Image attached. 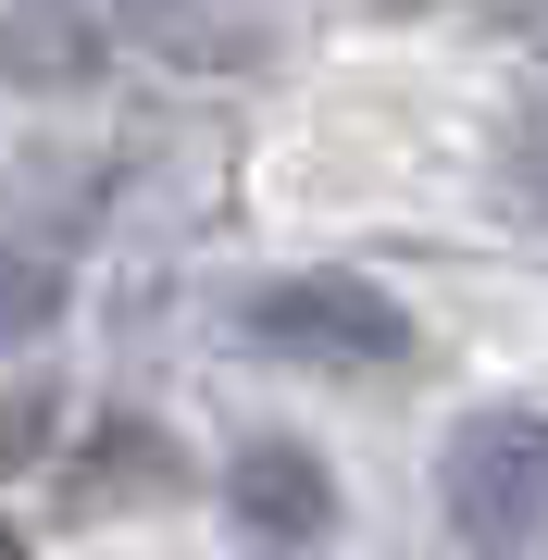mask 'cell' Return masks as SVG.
Wrapping results in <instances>:
<instances>
[{"label": "cell", "instance_id": "cell-1", "mask_svg": "<svg viewBox=\"0 0 548 560\" xmlns=\"http://www.w3.org/2000/svg\"><path fill=\"white\" fill-rule=\"evenodd\" d=\"M436 511H448V536L474 560H524L536 523H548V411L536 399L474 411L448 436V460H436Z\"/></svg>", "mask_w": 548, "mask_h": 560}, {"label": "cell", "instance_id": "cell-2", "mask_svg": "<svg viewBox=\"0 0 548 560\" xmlns=\"http://www.w3.org/2000/svg\"><path fill=\"white\" fill-rule=\"evenodd\" d=\"M237 337L275 361H312V374H386V361H411V312L362 275H287L249 300Z\"/></svg>", "mask_w": 548, "mask_h": 560}, {"label": "cell", "instance_id": "cell-3", "mask_svg": "<svg viewBox=\"0 0 548 560\" xmlns=\"http://www.w3.org/2000/svg\"><path fill=\"white\" fill-rule=\"evenodd\" d=\"M224 523H237L249 548H312L337 523V486H325V460L300 436H249L224 460Z\"/></svg>", "mask_w": 548, "mask_h": 560}, {"label": "cell", "instance_id": "cell-4", "mask_svg": "<svg viewBox=\"0 0 548 560\" xmlns=\"http://www.w3.org/2000/svg\"><path fill=\"white\" fill-rule=\"evenodd\" d=\"M175 486H187V448L163 436V423L113 411V423H88L75 474H62V511H75V523H101L113 499H175Z\"/></svg>", "mask_w": 548, "mask_h": 560}, {"label": "cell", "instance_id": "cell-5", "mask_svg": "<svg viewBox=\"0 0 548 560\" xmlns=\"http://www.w3.org/2000/svg\"><path fill=\"white\" fill-rule=\"evenodd\" d=\"M0 75L38 88V101L88 88L101 75V0H13V13H0Z\"/></svg>", "mask_w": 548, "mask_h": 560}, {"label": "cell", "instance_id": "cell-6", "mask_svg": "<svg viewBox=\"0 0 548 560\" xmlns=\"http://www.w3.org/2000/svg\"><path fill=\"white\" fill-rule=\"evenodd\" d=\"M125 25H138L163 62H249V50H263L237 0H125Z\"/></svg>", "mask_w": 548, "mask_h": 560}, {"label": "cell", "instance_id": "cell-7", "mask_svg": "<svg viewBox=\"0 0 548 560\" xmlns=\"http://www.w3.org/2000/svg\"><path fill=\"white\" fill-rule=\"evenodd\" d=\"M38 324H62V261L0 249V349H13V337H38Z\"/></svg>", "mask_w": 548, "mask_h": 560}, {"label": "cell", "instance_id": "cell-8", "mask_svg": "<svg viewBox=\"0 0 548 560\" xmlns=\"http://www.w3.org/2000/svg\"><path fill=\"white\" fill-rule=\"evenodd\" d=\"M50 423H62V399H50V386H13V399H0V474L50 460Z\"/></svg>", "mask_w": 548, "mask_h": 560}, {"label": "cell", "instance_id": "cell-9", "mask_svg": "<svg viewBox=\"0 0 548 560\" xmlns=\"http://www.w3.org/2000/svg\"><path fill=\"white\" fill-rule=\"evenodd\" d=\"M499 200H511V224H548V125H524L499 150Z\"/></svg>", "mask_w": 548, "mask_h": 560}, {"label": "cell", "instance_id": "cell-10", "mask_svg": "<svg viewBox=\"0 0 548 560\" xmlns=\"http://www.w3.org/2000/svg\"><path fill=\"white\" fill-rule=\"evenodd\" d=\"M0 560H25V536H13V523H0Z\"/></svg>", "mask_w": 548, "mask_h": 560}]
</instances>
